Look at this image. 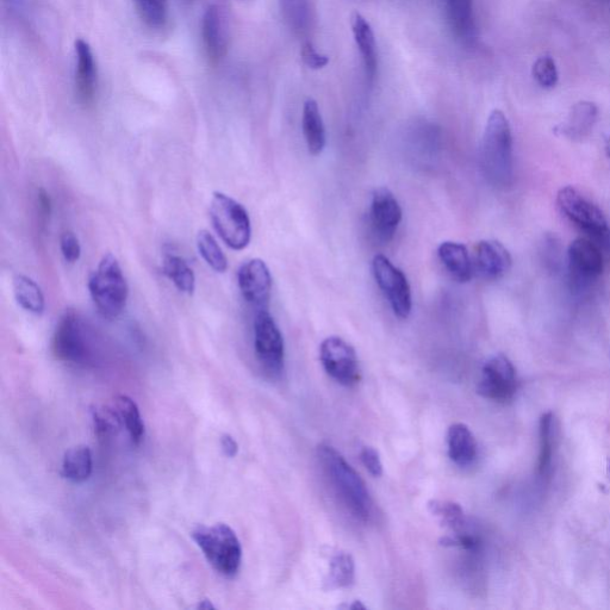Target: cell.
<instances>
[{"instance_id": "cell-21", "label": "cell", "mask_w": 610, "mask_h": 610, "mask_svg": "<svg viewBox=\"0 0 610 610\" xmlns=\"http://www.w3.org/2000/svg\"><path fill=\"white\" fill-rule=\"evenodd\" d=\"M441 263L459 283H468L472 278L473 264L468 248L459 242L445 241L438 248Z\"/></svg>"}, {"instance_id": "cell-41", "label": "cell", "mask_w": 610, "mask_h": 610, "mask_svg": "<svg viewBox=\"0 0 610 610\" xmlns=\"http://www.w3.org/2000/svg\"><path fill=\"white\" fill-rule=\"evenodd\" d=\"M198 608L199 609H214L215 607L213 606V603H211L209 600H204L201 603H199Z\"/></svg>"}, {"instance_id": "cell-22", "label": "cell", "mask_w": 610, "mask_h": 610, "mask_svg": "<svg viewBox=\"0 0 610 610\" xmlns=\"http://www.w3.org/2000/svg\"><path fill=\"white\" fill-rule=\"evenodd\" d=\"M302 128L309 153L315 157L320 155L326 147V128L314 99H307L304 103Z\"/></svg>"}, {"instance_id": "cell-10", "label": "cell", "mask_w": 610, "mask_h": 610, "mask_svg": "<svg viewBox=\"0 0 610 610\" xmlns=\"http://www.w3.org/2000/svg\"><path fill=\"white\" fill-rule=\"evenodd\" d=\"M320 359L329 376L344 387H354L360 382L359 360L354 348L339 336H331L322 342Z\"/></svg>"}, {"instance_id": "cell-17", "label": "cell", "mask_w": 610, "mask_h": 610, "mask_svg": "<svg viewBox=\"0 0 610 610\" xmlns=\"http://www.w3.org/2000/svg\"><path fill=\"white\" fill-rule=\"evenodd\" d=\"M97 91V67L89 43L76 41V95L80 103L89 105Z\"/></svg>"}, {"instance_id": "cell-39", "label": "cell", "mask_w": 610, "mask_h": 610, "mask_svg": "<svg viewBox=\"0 0 610 610\" xmlns=\"http://www.w3.org/2000/svg\"><path fill=\"white\" fill-rule=\"evenodd\" d=\"M221 446L224 454L229 458H234L239 452V445L232 435L224 434L221 439Z\"/></svg>"}, {"instance_id": "cell-13", "label": "cell", "mask_w": 610, "mask_h": 610, "mask_svg": "<svg viewBox=\"0 0 610 610\" xmlns=\"http://www.w3.org/2000/svg\"><path fill=\"white\" fill-rule=\"evenodd\" d=\"M370 220L379 240L389 242L394 239L402 222V208L389 189L379 188L373 192Z\"/></svg>"}, {"instance_id": "cell-14", "label": "cell", "mask_w": 610, "mask_h": 610, "mask_svg": "<svg viewBox=\"0 0 610 610\" xmlns=\"http://www.w3.org/2000/svg\"><path fill=\"white\" fill-rule=\"evenodd\" d=\"M512 255L501 242L483 240L478 242L473 257L478 276L488 282L500 280L512 269Z\"/></svg>"}, {"instance_id": "cell-31", "label": "cell", "mask_w": 610, "mask_h": 610, "mask_svg": "<svg viewBox=\"0 0 610 610\" xmlns=\"http://www.w3.org/2000/svg\"><path fill=\"white\" fill-rule=\"evenodd\" d=\"M197 247L199 254L205 260L211 269L216 272H226L228 269V260L226 255L216 239L211 235L208 230H201L197 235Z\"/></svg>"}, {"instance_id": "cell-37", "label": "cell", "mask_w": 610, "mask_h": 610, "mask_svg": "<svg viewBox=\"0 0 610 610\" xmlns=\"http://www.w3.org/2000/svg\"><path fill=\"white\" fill-rule=\"evenodd\" d=\"M301 55L304 64L311 68V70H321L329 62L328 56L317 52L310 41L303 43Z\"/></svg>"}, {"instance_id": "cell-6", "label": "cell", "mask_w": 610, "mask_h": 610, "mask_svg": "<svg viewBox=\"0 0 610 610\" xmlns=\"http://www.w3.org/2000/svg\"><path fill=\"white\" fill-rule=\"evenodd\" d=\"M210 217L224 244L234 251L250 245L252 226L244 205L234 198L215 192L210 204Z\"/></svg>"}, {"instance_id": "cell-43", "label": "cell", "mask_w": 610, "mask_h": 610, "mask_svg": "<svg viewBox=\"0 0 610 610\" xmlns=\"http://www.w3.org/2000/svg\"><path fill=\"white\" fill-rule=\"evenodd\" d=\"M606 149H607V153H608L609 158H610V134H609L607 142H606Z\"/></svg>"}, {"instance_id": "cell-36", "label": "cell", "mask_w": 610, "mask_h": 610, "mask_svg": "<svg viewBox=\"0 0 610 610\" xmlns=\"http://www.w3.org/2000/svg\"><path fill=\"white\" fill-rule=\"evenodd\" d=\"M60 248L67 263L74 264L82 255V247L76 235L72 232H66L61 235Z\"/></svg>"}, {"instance_id": "cell-25", "label": "cell", "mask_w": 610, "mask_h": 610, "mask_svg": "<svg viewBox=\"0 0 610 610\" xmlns=\"http://www.w3.org/2000/svg\"><path fill=\"white\" fill-rule=\"evenodd\" d=\"M16 301L24 310L31 314L41 315L46 308L45 296L33 279L27 276H17L14 280Z\"/></svg>"}, {"instance_id": "cell-23", "label": "cell", "mask_w": 610, "mask_h": 610, "mask_svg": "<svg viewBox=\"0 0 610 610\" xmlns=\"http://www.w3.org/2000/svg\"><path fill=\"white\" fill-rule=\"evenodd\" d=\"M540 451L538 460V472L541 478L551 475L553 457H555L556 447V421L555 415L546 413L541 416L540 426Z\"/></svg>"}, {"instance_id": "cell-28", "label": "cell", "mask_w": 610, "mask_h": 610, "mask_svg": "<svg viewBox=\"0 0 610 610\" xmlns=\"http://www.w3.org/2000/svg\"><path fill=\"white\" fill-rule=\"evenodd\" d=\"M117 412L132 439L133 444L139 445L145 437V423L142 421L138 404L132 398L120 396L116 400Z\"/></svg>"}, {"instance_id": "cell-16", "label": "cell", "mask_w": 610, "mask_h": 610, "mask_svg": "<svg viewBox=\"0 0 610 610\" xmlns=\"http://www.w3.org/2000/svg\"><path fill=\"white\" fill-rule=\"evenodd\" d=\"M571 273L575 278L594 280L602 275L603 253L599 246L587 238L576 239L569 247L568 252Z\"/></svg>"}, {"instance_id": "cell-3", "label": "cell", "mask_w": 610, "mask_h": 610, "mask_svg": "<svg viewBox=\"0 0 610 610\" xmlns=\"http://www.w3.org/2000/svg\"><path fill=\"white\" fill-rule=\"evenodd\" d=\"M93 303L105 319H116L127 307L129 288L122 267L112 254L104 255L89 280Z\"/></svg>"}, {"instance_id": "cell-27", "label": "cell", "mask_w": 610, "mask_h": 610, "mask_svg": "<svg viewBox=\"0 0 610 610\" xmlns=\"http://www.w3.org/2000/svg\"><path fill=\"white\" fill-rule=\"evenodd\" d=\"M164 273L183 294L192 295L196 289L194 271L186 261L176 254H167L164 258Z\"/></svg>"}, {"instance_id": "cell-44", "label": "cell", "mask_w": 610, "mask_h": 610, "mask_svg": "<svg viewBox=\"0 0 610 610\" xmlns=\"http://www.w3.org/2000/svg\"><path fill=\"white\" fill-rule=\"evenodd\" d=\"M608 473H609V475H610V460H609V462H608Z\"/></svg>"}, {"instance_id": "cell-32", "label": "cell", "mask_w": 610, "mask_h": 610, "mask_svg": "<svg viewBox=\"0 0 610 610\" xmlns=\"http://www.w3.org/2000/svg\"><path fill=\"white\" fill-rule=\"evenodd\" d=\"M354 560L346 552L336 553L329 565V589L345 588L354 581Z\"/></svg>"}, {"instance_id": "cell-26", "label": "cell", "mask_w": 610, "mask_h": 610, "mask_svg": "<svg viewBox=\"0 0 610 610\" xmlns=\"http://www.w3.org/2000/svg\"><path fill=\"white\" fill-rule=\"evenodd\" d=\"M448 20L459 39H472L475 33L473 23L472 0H447Z\"/></svg>"}, {"instance_id": "cell-30", "label": "cell", "mask_w": 610, "mask_h": 610, "mask_svg": "<svg viewBox=\"0 0 610 610\" xmlns=\"http://www.w3.org/2000/svg\"><path fill=\"white\" fill-rule=\"evenodd\" d=\"M280 11L292 33L302 35L309 23V0H279Z\"/></svg>"}, {"instance_id": "cell-5", "label": "cell", "mask_w": 610, "mask_h": 610, "mask_svg": "<svg viewBox=\"0 0 610 610\" xmlns=\"http://www.w3.org/2000/svg\"><path fill=\"white\" fill-rule=\"evenodd\" d=\"M557 205L560 213L587 234L602 252L610 253V229L601 209L572 186L559 190Z\"/></svg>"}, {"instance_id": "cell-18", "label": "cell", "mask_w": 610, "mask_h": 610, "mask_svg": "<svg viewBox=\"0 0 610 610\" xmlns=\"http://www.w3.org/2000/svg\"><path fill=\"white\" fill-rule=\"evenodd\" d=\"M597 118H599V108L595 103L578 102L556 128V132L571 141H581L593 132Z\"/></svg>"}, {"instance_id": "cell-35", "label": "cell", "mask_w": 610, "mask_h": 610, "mask_svg": "<svg viewBox=\"0 0 610 610\" xmlns=\"http://www.w3.org/2000/svg\"><path fill=\"white\" fill-rule=\"evenodd\" d=\"M533 76L544 89H553L558 83V70L555 60L543 56L534 62Z\"/></svg>"}, {"instance_id": "cell-20", "label": "cell", "mask_w": 610, "mask_h": 610, "mask_svg": "<svg viewBox=\"0 0 610 610\" xmlns=\"http://www.w3.org/2000/svg\"><path fill=\"white\" fill-rule=\"evenodd\" d=\"M447 446L448 456L460 468L475 463L478 454L477 441L471 429L464 423H456L448 429Z\"/></svg>"}, {"instance_id": "cell-40", "label": "cell", "mask_w": 610, "mask_h": 610, "mask_svg": "<svg viewBox=\"0 0 610 610\" xmlns=\"http://www.w3.org/2000/svg\"><path fill=\"white\" fill-rule=\"evenodd\" d=\"M37 201H39L40 209L43 215L48 216L52 213L51 197H49L45 190H40L39 196H37Z\"/></svg>"}, {"instance_id": "cell-2", "label": "cell", "mask_w": 610, "mask_h": 610, "mask_svg": "<svg viewBox=\"0 0 610 610\" xmlns=\"http://www.w3.org/2000/svg\"><path fill=\"white\" fill-rule=\"evenodd\" d=\"M317 456L335 494L348 512L357 520L369 521L373 504L369 490L359 473L331 445H320L317 448Z\"/></svg>"}, {"instance_id": "cell-4", "label": "cell", "mask_w": 610, "mask_h": 610, "mask_svg": "<svg viewBox=\"0 0 610 610\" xmlns=\"http://www.w3.org/2000/svg\"><path fill=\"white\" fill-rule=\"evenodd\" d=\"M191 535L217 572L228 578L238 575L242 562V547L232 527L226 524L198 526Z\"/></svg>"}, {"instance_id": "cell-7", "label": "cell", "mask_w": 610, "mask_h": 610, "mask_svg": "<svg viewBox=\"0 0 610 610\" xmlns=\"http://www.w3.org/2000/svg\"><path fill=\"white\" fill-rule=\"evenodd\" d=\"M52 350L55 358L65 363L89 365L93 359L90 333L82 317L68 310L61 317L53 336Z\"/></svg>"}, {"instance_id": "cell-19", "label": "cell", "mask_w": 610, "mask_h": 610, "mask_svg": "<svg viewBox=\"0 0 610 610\" xmlns=\"http://www.w3.org/2000/svg\"><path fill=\"white\" fill-rule=\"evenodd\" d=\"M351 26L354 40H356L361 59H363L366 78L372 83L376 78L378 68L375 34H373L370 23L359 12H353Z\"/></svg>"}, {"instance_id": "cell-9", "label": "cell", "mask_w": 610, "mask_h": 610, "mask_svg": "<svg viewBox=\"0 0 610 610\" xmlns=\"http://www.w3.org/2000/svg\"><path fill=\"white\" fill-rule=\"evenodd\" d=\"M372 271L394 314L402 320L408 319L412 313L413 301L406 275L382 254L373 258Z\"/></svg>"}, {"instance_id": "cell-1", "label": "cell", "mask_w": 610, "mask_h": 610, "mask_svg": "<svg viewBox=\"0 0 610 610\" xmlns=\"http://www.w3.org/2000/svg\"><path fill=\"white\" fill-rule=\"evenodd\" d=\"M481 166L485 179L497 189H507L513 183V136L506 115L501 110L491 112L485 126L481 146Z\"/></svg>"}, {"instance_id": "cell-8", "label": "cell", "mask_w": 610, "mask_h": 610, "mask_svg": "<svg viewBox=\"0 0 610 610\" xmlns=\"http://www.w3.org/2000/svg\"><path fill=\"white\" fill-rule=\"evenodd\" d=\"M254 350L261 366L271 376H279L285 365L282 332L267 309L259 310L254 320Z\"/></svg>"}, {"instance_id": "cell-24", "label": "cell", "mask_w": 610, "mask_h": 610, "mask_svg": "<svg viewBox=\"0 0 610 610\" xmlns=\"http://www.w3.org/2000/svg\"><path fill=\"white\" fill-rule=\"evenodd\" d=\"M92 453L87 446L68 450L62 460L61 475L73 483H83L92 473Z\"/></svg>"}, {"instance_id": "cell-29", "label": "cell", "mask_w": 610, "mask_h": 610, "mask_svg": "<svg viewBox=\"0 0 610 610\" xmlns=\"http://www.w3.org/2000/svg\"><path fill=\"white\" fill-rule=\"evenodd\" d=\"M429 512L440 521L445 528L454 533L464 531L465 514L458 503L450 501H432L428 504Z\"/></svg>"}, {"instance_id": "cell-34", "label": "cell", "mask_w": 610, "mask_h": 610, "mask_svg": "<svg viewBox=\"0 0 610 610\" xmlns=\"http://www.w3.org/2000/svg\"><path fill=\"white\" fill-rule=\"evenodd\" d=\"M93 423L101 438L114 437L121 429V415L108 407H96L92 410Z\"/></svg>"}, {"instance_id": "cell-33", "label": "cell", "mask_w": 610, "mask_h": 610, "mask_svg": "<svg viewBox=\"0 0 610 610\" xmlns=\"http://www.w3.org/2000/svg\"><path fill=\"white\" fill-rule=\"evenodd\" d=\"M142 21L151 28H163L168 18L167 0H134Z\"/></svg>"}, {"instance_id": "cell-11", "label": "cell", "mask_w": 610, "mask_h": 610, "mask_svg": "<svg viewBox=\"0 0 610 610\" xmlns=\"http://www.w3.org/2000/svg\"><path fill=\"white\" fill-rule=\"evenodd\" d=\"M518 387V376L512 361L503 354H497L484 364L477 391L487 400L506 403L513 400Z\"/></svg>"}, {"instance_id": "cell-15", "label": "cell", "mask_w": 610, "mask_h": 610, "mask_svg": "<svg viewBox=\"0 0 610 610\" xmlns=\"http://www.w3.org/2000/svg\"><path fill=\"white\" fill-rule=\"evenodd\" d=\"M202 39L209 58L219 61L226 56L229 28L226 14L220 5H210L202 20Z\"/></svg>"}, {"instance_id": "cell-38", "label": "cell", "mask_w": 610, "mask_h": 610, "mask_svg": "<svg viewBox=\"0 0 610 610\" xmlns=\"http://www.w3.org/2000/svg\"><path fill=\"white\" fill-rule=\"evenodd\" d=\"M360 459L372 476L381 477L383 475L381 456H379L375 448L370 446L364 447L360 452Z\"/></svg>"}, {"instance_id": "cell-12", "label": "cell", "mask_w": 610, "mask_h": 610, "mask_svg": "<svg viewBox=\"0 0 610 610\" xmlns=\"http://www.w3.org/2000/svg\"><path fill=\"white\" fill-rule=\"evenodd\" d=\"M238 282L246 302L258 310L267 309L272 291V276L264 260L251 259L238 271Z\"/></svg>"}, {"instance_id": "cell-42", "label": "cell", "mask_w": 610, "mask_h": 610, "mask_svg": "<svg viewBox=\"0 0 610 610\" xmlns=\"http://www.w3.org/2000/svg\"><path fill=\"white\" fill-rule=\"evenodd\" d=\"M350 608L351 609H366V607L364 605H361L360 601L354 602Z\"/></svg>"}]
</instances>
